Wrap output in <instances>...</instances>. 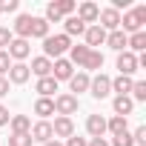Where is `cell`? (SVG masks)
Returning <instances> with one entry per match:
<instances>
[{
  "label": "cell",
  "mask_w": 146,
  "mask_h": 146,
  "mask_svg": "<svg viewBox=\"0 0 146 146\" xmlns=\"http://www.w3.org/2000/svg\"><path fill=\"white\" fill-rule=\"evenodd\" d=\"M132 100H146V83L143 80H135L132 83Z\"/></svg>",
  "instance_id": "obj_32"
},
{
  "label": "cell",
  "mask_w": 146,
  "mask_h": 146,
  "mask_svg": "<svg viewBox=\"0 0 146 146\" xmlns=\"http://www.w3.org/2000/svg\"><path fill=\"white\" fill-rule=\"evenodd\" d=\"M52 103H54V112H57L60 117H72V115L78 112V106H80L75 95H57Z\"/></svg>",
  "instance_id": "obj_2"
},
{
  "label": "cell",
  "mask_w": 146,
  "mask_h": 146,
  "mask_svg": "<svg viewBox=\"0 0 146 146\" xmlns=\"http://www.w3.org/2000/svg\"><path fill=\"white\" fill-rule=\"evenodd\" d=\"M132 143H137V146H146V126H137V129H135V135H132Z\"/></svg>",
  "instance_id": "obj_35"
},
{
  "label": "cell",
  "mask_w": 146,
  "mask_h": 146,
  "mask_svg": "<svg viewBox=\"0 0 146 146\" xmlns=\"http://www.w3.org/2000/svg\"><path fill=\"white\" fill-rule=\"evenodd\" d=\"M89 72H78V75H72L69 78V86H72V92H75V98L80 95V92H89Z\"/></svg>",
  "instance_id": "obj_15"
},
{
  "label": "cell",
  "mask_w": 146,
  "mask_h": 146,
  "mask_svg": "<svg viewBox=\"0 0 146 146\" xmlns=\"http://www.w3.org/2000/svg\"><path fill=\"white\" fill-rule=\"evenodd\" d=\"M0 15H3V12H0Z\"/></svg>",
  "instance_id": "obj_44"
},
{
  "label": "cell",
  "mask_w": 146,
  "mask_h": 146,
  "mask_svg": "<svg viewBox=\"0 0 146 146\" xmlns=\"http://www.w3.org/2000/svg\"><path fill=\"white\" fill-rule=\"evenodd\" d=\"M89 92H92V98H98V100L109 98V95H112V78H106V75H95V78L89 80Z\"/></svg>",
  "instance_id": "obj_3"
},
{
  "label": "cell",
  "mask_w": 146,
  "mask_h": 146,
  "mask_svg": "<svg viewBox=\"0 0 146 146\" xmlns=\"http://www.w3.org/2000/svg\"><path fill=\"white\" fill-rule=\"evenodd\" d=\"M32 20H35L32 15H20V17L15 20V35H17L20 40H29V37H32Z\"/></svg>",
  "instance_id": "obj_16"
},
{
  "label": "cell",
  "mask_w": 146,
  "mask_h": 146,
  "mask_svg": "<svg viewBox=\"0 0 146 146\" xmlns=\"http://www.w3.org/2000/svg\"><path fill=\"white\" fill-rule=\"evenodd\" d=\"M100 66H103V54L92 49V52H89V57H86V63H83V69H89V72H95V69H100Z\"/></svg>",
  "instance_id": "obj_29"
},
{
  "label": "cell",
  "mask_w": 146,
  "mask_h": 146,
  "mask_svg": "<svg viewBox=\"0 0 146 146\" xmlns=\"http://www.w3.org/2000/svg\"><path fill=\"white\" fill-rule=\"evenodd\" d=\"M106 132H112V135H123V132H129V123H126V117L115 115L112 120H106Z\"/></svg>",
  "instance_id": "obj_26"
},
{
  "label": "cell",
  "mask_w": 146,
  "mask_h": 146,
  "mask_svg": "<svg viewBox=\"0 0 146 146\" xmlns=\"http://www.w3.org/2000/svg\"><path fill=\"white\" fill-rule=\"evenodd\" d=\"M86 132L92 137H103L106 135V117L103 115H89L86 117Z\"/></svg>",
  "instance_id": "obj_13"
},
{
  "label": "cell",
  "mask_w": 146,
  "mask_h": 146,
  "mask_svg": "<svg viewBox=\"0 0 146 146\" xmlns=\"http://www.w3.org/2000/svg\"><path fill=\"white\" fill-rule=\"evenodd\" d=\"M86 146H109V143H106V137H92Z\"/></svg>",
  "instance_id": "obj_42"
},
{
  "label": "cell",
  "mask_w": 146,
  "mask_h": 146,
  "mask_svg": "<svg viewBox=\"0 0 146 146\" xmlns=\"http://www.w3.org/2000/svg\"><path fill=\"white\" fill-rule=\"evenodd\" d=\"M43 146H63V143H60V140H54V137H52V140H49V143H43Z\"/></svg>",
  "instance_id": "obj_43"
},
{
  "label": "cell",
  "mask_w": 146,
  "mask_h": 146,
  "mask_svg": "<svg viewBox=\"0 0 146 146\" xmlns=\"http://www.w3.org/2000/svg\"><path fill=\"white\" fill-rule=\"evenodd\" d=\"M132 78H126V75H117L115 80H112V92H117V95H129L132 92Z\"/></svg>",
  "instance_id": "obj_24"
},
{
  "label": "cell",
  "mask_w": 146,
  "mask_h": 146,
  "mask_svg": "<svg viewBox=\"0 0 146 146\" xmlns=\"http://www.w3.org/2000/svg\"><path fill=\"white\" fill-rule=\"evenodd\" d=\"M117 69H120V75L132 78V72H137V54H132L129 49L117 54Z\"/></svg>",
  "instance_id": "obj_7"
},
{
  "label": "cell",
  "mask_w": 146,
  "mask_h": 146,
  "mask_svg": "<svg viewBox=\"0 0 146 146\" xmlns=\"http://www.w3.org/2000/svg\"><path fill=\"white\" fill-rule=\"evenodd\" d=\"M29 135H32V140H37V143H49L54 135H52V123L49 120H37L32 129H29Z\"/></svg>",
  "instance_id": "obj_8"
},
{
  "label": "cell",
  "mask_w": 146,
  "mask_h": 146,
  "mask_svg": "<svg viewBox=\"0 0 146 146\" xmlns=\"http://www.w3.org/2000/svg\"><path fill=\"white\" fill-rule=\"evenodd\" d=\"M9 69H12V57H9L6 52H0V78H3Z\"/></svg>",
  "instance_id": "obj_37"
},
{
  "label": "cell",
  "mask_w": 146,
  "mask_h": 146,
  "mask_svg": "<svg viewBox=\"0 0 146 146\" xmlns=\"http://www.w3.org/2000/svg\"><path fill=\"white\" fill-rule=\"evenodd\" d=\"M54 6H57V12L66 15V17H72V15H75V9H78V6H75V0H57Z\"/></svg>",
  "instance_id": "obj_30"
},
{
  "label": "cell",
  "mask_w": 146,
  "mask_h": 146,
  "mask_svg": "<svg viewBox=\"0 0 146 146\" xmlns=\"http://www.w3.org/2000/svg\"><path fill=\"white\" fill-rule=\"evenodd\" d=\"M98 15H100V9H98V3H89V0H86V3H80L78 6V20H83V23H98Z\"/></svg>",
  "instance_id": "obj_11"
},
{
  "label": "cell",
  "mask_w": 146,
  "mask_h": 146,
  "mask_svg": "<svg viewBox=\"0 0 146 146\" xmlns=\"http://www.w3.org/2000/svg\"><path fill=\"white\" fill-rule=\"evenodd\" d=\"M126 40H129V35H123L120 29H115V32L106 35V46L115 49V52H126Z\"/></svg>",
  "instance_id": "obj_17"
},
{
  "label": "cell",
  "mask_w": 146,
  "mask_h": 146,
  "mask_svg": "<svg viewBox=\"0 0 146 146\" xmlns=\"http://www.w3.org/2000/svg\"><path fill=\"white\" fill-rule=\"evenodd\" d=\"M6 75H9V78H6L9 83H17V86H20V83H26V80L32 78V72H29L26 63H12V69L6 72Z\"/></svg>",
  "instance_id": "obj_10"
},
{
  "label": "cell",
  "mask_w": 146,
  "mask_h": 146,
  "mask_svg": "<svg viewBox=\"0 0 146 146\" xmlns=\"http://www.w3.org/2000/svg\"><path fill=\"white\" fill-rule=\"evenodd\" d=\"M72 75H75V66H72L66 57H57L54 63H52V78L60 83V80H69Z\"/></svg>",
  "instance_id": "obj_5"
},
{
  "label": "cell",
  "mask_w": 146,
  "mask_h": 146,
  "mask_svg": "<svg viewBox=\"0 0 146 146\" xmlns=\"http://www.w3.org/2000/svg\"><path fill=\"white\" fill-rule=\"evenodd\" d=\"M9 120H12V115H9V109H6V106H0V126H6Z\"/></svg>",
  "instance_id": "obj_40"
},
{
  "label": "cell",
  "mask_w": 146,
  "mask_h": 146,
  "mask_svg": "<svg viewBox=\"0 0 146 146\" xmlns=\"http://www.w3.org/2000/svg\"><path fill=\"white\" fill-rule=\"evenodd\" d=\"M32 37H40V40L49 37V23H46L43 17H35V20H32Z\"/></svg>",
  "instance_id": "obj_28"
},
{
  "label": "cell",
  "mask_w": 146,
  "mask_h": 146,
  "mask_svg": "<svg viewBox=\"0 0 146 146\" xmlns=\"http://www.w3.org/2000/svg\"><path fill=\"white\" fill-rule=\"evenodd\" d=\"M9 126H12V135H26L32 129V120H29V115H12Z\"/></svg>",
  "instance_id": "obj_20"
},
{
  "label": "cell",
  "mask_w": 146,
  "mask_h": 146,
  "mask_svg": "<svg viewBox=\"0 0 146 146\" xmlns=\"http://www.w3.org/2000/svg\"><path fill=\"white\" fill-rule=\"evenodd\" d=\"M112 146H135V143H132V135H129V132H123V135H115Z\"/></svg>",
  "instance_id": "obj_36"
},
{
  "label": "cell",
  "mask_w": 146,
  "mask_h": 146,
  "mask_svg": "<svg viewBox=\"0 0 146 146\" xmlns=\"http://www.w3.org/2000/svg\"><path fill=\"white\" fill-rule=\"evenodd\" d=\"M63 26H66V32H63L66 37H72V35H83V32H86V23H83V20H78L75 15L66 17V20H63Z\"/></svg>",
  "instance_id": "obj_23"
},
{
  "label": "cell",
  "mask_w": 146,
  "mask_h": 146,
  "mask_svg": "<svg viewBox=\"0 0 146 146\" xmlns=\"http://www.w3.org/2000/svg\"><path fill=\"white\" fill-rule=\"evenodd\" d=\"M35 140H32V135L26 132V135H12L9 137V146H32Z\"/></svg>",
  "instance_id": "obj_33"
},
{
  "label": "cell",
  "mask_w": 146,
  "mask_h": 146,
  "mask_svg": "<svg viewBox=\"0 0 146 146\" xmlns=\"http://www.w3.org/2000/svg\"><path fill=\"white\" fill-rule=\"evenodd\" d=\"M89 52H92L89 46H72V49H69V54H72V60H69V63H72V66H75V63H78V66H83V63H86V57H89Z\"/></svg>",
  "instance_id": "obj_27"
},
{
  "label": "cell",
  "mask_w": 146,
  "mask_h": 146,
  "mask_svg": "<svg viewBox=\"0 0 146 146\" xmlns=\"http://www.w3.org/2000/svg\"><path fill=\"white\" fill-rule=\"evenodd\" d=\"M12 40H15V35H12L9 29H3V26H0V52H6Z\"/></svg>",
  "instance_id": "obj_34"
},
{
  "label": "cell",
  "mask_w": 146,
  "mask_h": 146,
  "mask_svg": "<svg viewBox=\"0 0 146 146\" xmlns=\"http://www.w3.org/2000/svg\"><path fill=\"white\" fill-rule=\"evenodd\" d=\"M35 115H40L43 120H46L49 115H54V103H52V98H37V103H35Z\"/></svg>",
  "instance_id": "obj_25"
},
{
  "label": "cell",
  "mask_w": 146,
  "mask_h": 146,
  "mask_svg": "<svg viewBox=\"0 0 146 146\" xmlns=\"http://www.w3.org/2000/svg\"><path fill=\"white\" fill-rule=\"evenodd\" d=\"M29 40H20V37H15L12 43H9V49H6V54L12 57V60H17V63H23L26 57H29Z\"/></svg>",
  "instance_id": "obj_6"
},
{
  "label": "cell",
  "mask_w": 146,
  "mask_h": 146,
  "mask_svg": "<svg viewBox=\"0 0 146 146\" xmlns=\"http://www.w3.org/2000/svg\"><path fill=\"white\" fill-rule=\"evenodd\" d=\"M29 72H32V75H37V80H40V78H49V75H52V60L40 54V57H35V60H32Z\"/></svg>",
  "instance_id": "obj_14"
},
{
  "label": "cell",
  "mask_w": 146,
  "mask_h": 146,
  "mask_svg": "<svg viewBox=\"0 0 146 146\" xmlns=\"http://www.w3.org/2000/svg\"><path fill=\"white\" fill-rule=\"evenodd\" d=\"M112 109H115V115H120V117H126L132 109H135V100L129 98V95H117L115 100H112Z\"/></svg>",
  "instance_id": "obj_18"
},
{
  "label": "cell",
  "mask_w": 146,
  "mask_h": 146,
  "mask_svg": "<svg viewBox=\"0 0 146 146\" xmlns=\"http://www.w3.org/2000/svg\"><path fill=\"white\" fill-rule=\"evenodd\" d=\"M0 12H17V0H3V3H0Z\"/></svg>",
  "instance_id": "obj_39"
},
{
  "label": "cell",
  "mask_w": 146,
  "mask_h": 146,
  "mask_svg": "<svg viewBox=\"0 0 146 146\" xmlns=\"http://www.w3.org/2000/svg\"><path fill=\"white\" fill-rule=\"evenodd\" d=\"M6 95H9V80L0 78V98H6Z\"/></svg>",
  "instance_id": "obj_41"
},
{
  "label": "cell",
  "mask_w": 146,
  "mask_h": 146,
  "mask_svg": "<svg viewBox=\"0 0 146 146\" xmlns=\"http://www.w3.org/2000/svg\"><path fill=\"white\" fill-rule=\"evenodd\" d=\"M86 143H89L86 137H78V135H72V137H66V143H63V146H86Z\"/></svg>",
  "instance_id": "obj_38"
},
{
  "label": "cell",
  "mask_w": 146,
  "mask_h": 146,
  "mask_svg": "<svg viewBox=\"0 0 146 146\" xmlns=\"http://www.w3.org/2000/svg\"><path fill=\"white\" fill-rule=\"evenodd\" d=\"M98 20H100L98 26H100L106 35H109V32H115V29H120V12H115L112 6H109V9H103V12L98 15Z\"/></svg>",
  "instance_id": "obj_4"
},
{
  "label": "cell",
  "mask_w": 146,
  "mask_h": 146,
  "mask_svg": "<svg viewBox=\"0 0 146 146\" xmlns=\"http://www.w3.org/2000/svg\"><path fill=\"white\" fill-rule=\"evenodd\" d=\"M69 49H72V40H69L66 35H49V37L43 40V57H49V60H52V57L57 60V57H60L63 52H69Z\"/></svg>",
  "instance_id": "obj_1"
},
{
  "label": "cell",
  "mask_w": 146,
  "mask_h": 146,
  "mask_svg": "<svg viewBox=\"0 0 146 146\" xmlns=\"http://www.w3.org/2000/svg\"><path fill=\"white\" fill-rule=\"evenodd\" d=\"M126 46H129V52L135 54V52H146V32H135V35H129V40H126Z\"/></svg>",
  "instance_id": "obj_22"
},
{
  "label": "cell",
  "mask_w": 146,
  "mask_h": 146,
  "mask_svg": "<svg viewBox=\"0 0 146 146\" xmlns=\"http://www.w3.org/2000/svg\"><path fill=\"white\" fill-rule=\"evenodd\" d=\"M35 92L40 95V98H52L54 92H57V80L49 75V78H40L37 80V86H35Z\"/></svg>",
  "instance_id": "obj_19"
},
{
  "label": "cell",
  "mask_w": 146,
  "mask_h": 146,
  "mask_svg": "<svg viewBox=\"0 0 146 146\" xmlns=\"http://www.w3.org/2000/svg\"><path fill=\"white\" fill-rule=\"evenodd\" d=\"M120 26H123V29H120L123 35H126V32H132V35H135V32H143V26H140V20H137L135 12H126V15L120 17Z\"/></svg>",
  "instance_id": "obj_21"
},
{
  "label": "cell",
  "mask_w": 146,
  "mask_h": 146,
  "mask_svg": "<svg viewBox=\"0 0 146 146\" xmlns=\"http://www.w3.org/2000/svg\"><path fill=\"white\" fill-rule=\"evenodd\" d=\"M52 135H54V140L57 137H72V135H75V123H72V117H54Z\"/></svg>",
  "instance_id": "obj_9"
},
{
  "label": "cell",
  "mask_w": 146,
  "mask_h": 146,
  "mask_svg": "<svg viewBox=\"0 0 146 146\" xmlns=\"http://www.w3.org/2000/svg\"><path fill=\"white\" fill-rule=\"evenodd\" d=\"M43 20H46V23H60V20H63V15L57 12V6H54V3H49V6H46V17H43Z\"/></svg>",
  "instance_id": "obj_31"
},
{
  "label": "cell",
  "mask_w": 146,
  "mask_h": 146,
  "mask_svg": "<svg viewBox=\"0 0 146 146\" xmlns=\"http://www.w3.org/2000/svg\"><path fill=\"white\" fill-rule=\"evenodd\" d=\"M83 37H86V46H89V49H95V46H103V43H106V32H103L98 23H95V26H86Z\"/></svg>",
  "instance_id": "obj_12"
}]
</instances>
